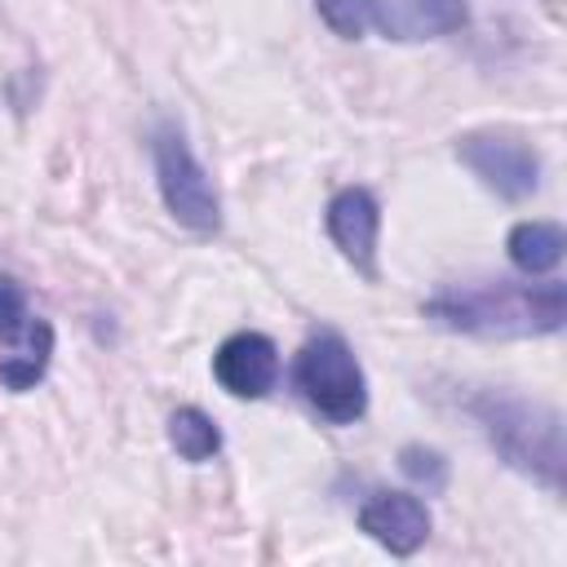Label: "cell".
<instances>
[{
  "label": "cell",
  "mask_w": 567,
  "mask_h": 567,
  "mask_svg": "<svg viewBox=\"0 0 567 567\" xmlns=\"http://www.w3.org/2000/svg\"><path fill=\"white\" fill-rule=\"evenodd\" d=\"M421 315L447 332L509 341V337H549L567 319V288L558 279L518 284V279H478V284H447Z\"/></svg>",
  "instance_id": "cell-1"
},
{
  "label": "cell",
  "mask_w": 567,
  "mask_h": 567,
  "mask_svg": "<svg viewBox=\"0 0 567 567\" xmlns=\"http://www.w3.org/2000/svg\"><path fill=\"white\" fill-rule=\"evenodd\" d=\"M465 408L505 465H514L518 474L536 478L549 492H563V465H567L563 416L549 403L523 399L514 390H478Z\"/></svg>",
  "instance_id": "cell-2"
},
{
  "label": "cell",
  "mask_w": 567,
  "mask_h": 567,
  "mask_svg": "<svg viewBox=\"0 0 567 567\" xmlns=\"http://www.w3.org/2000/svg\"><path fill=\"white\" fill-rule=\"evenodd\" d=\"M292 385L328 425H354L368 412V377L337 328H315L292 363Z\"/></svg>",
  "instance_id": "cell-3"
},
{
  "label": "cell",
  "mask_w": 567,
  "mask_h": 567,
  "mask_svg": "<svg viewBox=\"0 0 567 567\" xmlns=\"http://www.w3.org/2000/svg\"><path fill=\"white\" fill-rule=\"evenodd\" d=\"M151 164H155L159 199L173 213V221H182L195 235H217L221 230V195L177 124H159L151 133Z\"/></svg>",
  "instance_id": "cell-4"
},
{
  "label": "cell",
  "mask_w": 567,
  "mask_h": 567,
  "mask_svg": "<svg viewBox=\"0 0 567 567\" xmlns=\"http://www.w3.org/2000/svg\"><path fill=\"white\" fill-rule=\"evenodd\" d=\"M53 359V323L40 319L13 275H0V385L22 394L44 381Z\"/></svg>",
  "instance_id": "cell-5"
},
{
  "label": "cell",
  "mask_w": 567,
  "mask_h": 567,
  "mask_svg": "<svg viewBox=\"0 0 567 567\" xmlns=\"http://www.w3.org/2000/svg\"><path fill=\"white\" fill-rule=\"evenodd\" d=\"M456 159L501 199L518 204V199H532L536 186H540V155L527 137L518 133H505V128H474V133H461L456 137Z\"/></svg>",
  "instance_id": "cell-6"
},
{
  "label": "cell",
  "mask_w": 567,
  "mask_h": 567,
  "mask_svg": "<svg viewBox=\"0 0 567 567\" xmlns=\"http://www.w3.org/2000/svg\"><path fill=\"white\" fill-rule=\"evenodd\" d=\"M323 230L337 252L363 275L377 279V235H381V204L368 186H341L323 208Z\"/></svg>",
  "instance_id": "cell-7"
},
{
  "label": "cell",
  "mask_w": 567,
  "mask_h": 567,
  "mask_svg": "<svg viewBox=\"0 0 567 567\" xmlns=\"http://www.w3.org/2000/svg\"><path fill=\"white\" fill-rule=\"evenodd\" d=\"M213 377L230 399H261L279 381V346L266 332H230L213 354Z\"/></svg>",
  "instance_id": "cell-8"
},
{
  "label": "cell",
  "mask_w": 567,
  "mask_h": 567,
  "mask_svg": "<svg viewBox=\"0 0 567 567\" xmlns=\"http://www.w3.org/2000/svg\"><path fill=\"white\" fill-rule=\"evenodd\" d=\"M359 532H368L381 549L408 558L430 540V509L412 492H372L359 505Z\"/></svg>",
  "instance_id": "cell-9"
},
{
  "label": "cell",
  "mask_w": 567,
  "mask_h": 567,
  "mask_svg": "<svg viewBox=\"0 0 567 567\" xmlns=\"http://www.w3.org/2000/svg\"><path fill=\"white\" fill-rule=\"evenodd\" d=\"M465 22H470L465 0H377V13H372V31L399 44L439 40L461 31Z\"/></svg>",
  "instance_id": "cell-10"
},
{
  "label": "cell",
  "mask_w": 567,
  "mask_h": 567,
  "mask_svg": "<svg viewBox=\"0 0 567 567\" xmlns=\"http://www.w3.org/2000/svg\"><path fill=\"white\" fill-rule=\"evenodd\" d=\"M505 252L514 261V270H523L527 279L554 275L563 252H567V235L558 221H518L505 239Z\"/></svg>",
  "instance_id": "cell-11"
},
{
  "label": "cell",
  "mask_w": 567,
  "mask_h": 567,
  "mask_svg": "<svg viewBox=\"0 0 567 567\" xmlns=\"http://www.w3.org/2000/svg\"><path fill=\"white\" fill-rule=\"evenodd\" d=\"M168 443H173V452L182 461L204 465V461H213L221 452V430H217V421L204 408H190L186 403V408H177L168 416Z\"/></svg>",
  "instance_id": "cell-12"
},
{
  "label": "cell",
  "mask_w": 567,
  "mask_h": 567,
  "mask_svg": "<svg viewBox=\"0 0 567 567\" xmlns=\"http://www.w3.org/2000/svg\"><path fill=\"white\" fill-rule=\"evenodd\" d=\"M323 27L341 40H363L372 31V13H377V0H315Z\"/></svg>",
  "instance_id": "cell-13"
},
{
  "label": "cell",
  "mask_w": 567,
  "mask_h": 567,
  "mask_svg": "<svg viewBox=\"0 0 567 567\" xmlns=\"http://www.w3.org/2000/svg\"><path fill=\"white\" fill-rule=\"evenodd\" d=\"M399 470H403L412 483H421L425 492H439V487L447 483V461H443L434 447H421V443H408V447L399 452Z\"/></svg>",
  "instance_id": "cell-14"
}]
</instances>
